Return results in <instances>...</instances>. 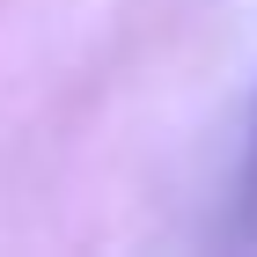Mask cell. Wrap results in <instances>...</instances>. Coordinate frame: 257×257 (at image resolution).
Segmentation results:
<instances>
[{"mask_svg":"<svg viewBox=\"0 0 257 257\" xmlns=\"http://www.w3.org/2000/svg\"><path fill=\"white\" fill-rule=\"evenodd\" d=\"M250 140H257V118H250Z\"/></svg>","mask_w":257,"mask_h":257,"instance_id":"6da1fadb","label":"cell"}]
</instances>
